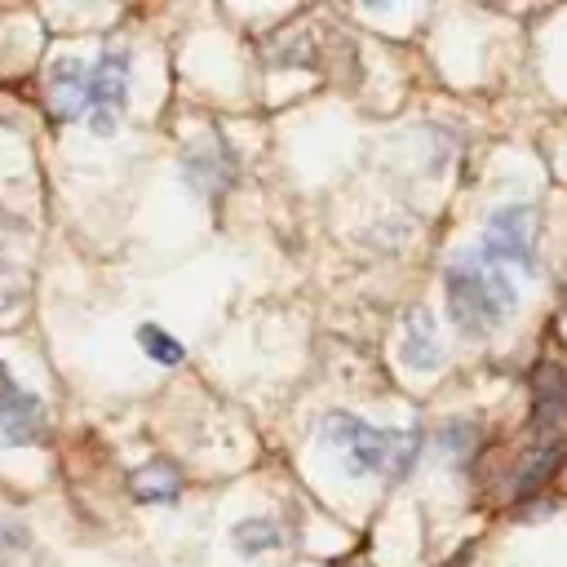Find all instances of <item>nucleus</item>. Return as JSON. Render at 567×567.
Here are the masks:
<instances>
[{
	"label": "nucleus",
	"mask_w": 567,
	"mask_h": 567,
	"mask_svg": "<svg viewBox=\"0 0 567 567\" xmlns=\"http://www.w3.org/2000/svg\"><path fill=\"white\" fill-rule=\"evenodd\" d=\"M567 416V372L554 359H540L532 368V430L536 443L558 439V425Z\"/></svg>",
	"instance_id": "obj_6"
},
{
	"label": "nucleus",
	"mask_w": 567,
	"mask_h": 567,
	"mask_svg": "<svg viewBox=\"0 0 567 567\" xmlns=\"http://www.w3.org/2000/svg\"><path fill=\"white\" fill-rule=\"evenodd\" d=\"M230 545L244 554V558H257L266 549H279L284 545V527L279 518H266V514H248L230 527Z\"/></svg>",
	"instance_id": "obj_12"
},
{
	"label": "nucleus",
	"mask_w": 567,
	"mask_h": 567,
	"mask_svg": "<svg viewBox=\"0 0 567 567\" xmlns=\"http://www.w3.org/2000/svg\"><path fill=\"white\" fill-rule=\"evenodd\" d=\"M137 346H142V354L151 359V363H164V368H177L182 363V341L177 337H168L159 323H142L137 328Z\"/></svg>",
	"instance_id": "obj_13"
},
{
	"label": "nucleus",
	"mask_w": 567,
	"mask_h": 567,
	"mask_svg": "<svg viewBox=\"0 0 567 567\" xmlns=\"http://www.w3.org/2000/svg\"><path fill=\"white\" fill-rule=\"evenodd\" d=\"M443 297L447 315L465 337H487L505 323V315L518 306V292L505 275V266L487 261L478 248L452 257L443 266Z\"/></svg>",
	"instance_id": "obj_1"
},
{
	"label": "nucleus",
	"mask_w": 567,
	"mask_h": 567,
	"mask_svg": "<svg viewBox=\"0 0 567 567\" xmlns=\"http://www.w3.org/2000/svg\"><path fill=\"white\" fill-rule=\"evenodd\" d=\"M439 447L452 452L456 461H465V456L478 447V425H470V421H452V425H443V430H439Z\"/></svg>",
	"instance_id": "obj_14"
},
{
	"label": "nucleus",
	"mask_w": 567,
	"mask_h": 567,
	"mask_svg": "<svg viewBox=\"0 0 567 567\" xmlns=\"http://www.w3.org/2000/svg\"><path fill=\"white\" fill-rule=\"evenodd\" d=\"M44 434H49L44 403L31 390H22L0 363V447H35L44 443Z\"/></svg>",
	"instance_id": "obj_5"
},
{
	"label": "nucleus",
	"mask_w": 567,
	"mask_h": 567,
	"mask_svg": "<svg viewBox=\"0 0 567 567\" xmlns=\"http://www.w3.org/2000/svg\"><path fill=\"white\" fill-rule=\"evenodd\" d=\"M128 66L133 53L128 49H106L93 66H89V97H84V120L93 133H111L128 106Z\"/></svg>",
	"instance_id": "obj_4"
},
{
	"label": "nucleus",
	"mask_w": 567,
	"mask_h": 567,
	"mask_svg": "<svg viewBox=\"0 0 567 567\" xmlns=\"http://www.w3.org/2000/svg\"><path fill=\"white\" fill-rule=\"evenodd\" d=\"M22 301H27V284H22V275H18L9 261H0V319L13 315Z\"/></svg>",
	"instance_id": "obj_15"
},
{
	"label": "nucleus",
	"mask_w": 567,
	"mask_h": 567,
	"mask_svg": "<svg viewBox=\"0 0 567 567\" xmlns=\"http://www.w3.org/2000/svg\"><path fill=\"white\" fill-rule=\"evenodd\" d=\"M128 496L137 505H177L182 496V470L173 461H142L137 470H128Z\"/></svg>",
	"instance_id": "obj_10"
},
{
	"label": "nucleus",
	"mask_w": 567,
	"mask_h": 567,
	"mask_svg": "<svg viewBox=\"0 0 567 567\" xmlns=\"http://www.w3.org/2000/svg\"><path fill=\"white\" fill-rule=\"evenodd\" d=\"M49 89V115L53 120H80L84 115V97H89V62L75 53H62L49 62L44 75Z\"/></svg>",
	"instance_id": "obj_8"
},
{
	"label": "nucleus",
	"mask_w": 567,
	"mask_h": 567,
	"mask_svg": "<svg viewBox=\"0 0 567 567\" xmlns=\"http://www.w3.org/2000/svg\"><path fill=\"white\" fill-rule=\"evenodd\" d=\"M319 434L328 447H337L346 456V474H354V478L377 474V478L399 483L412 474V465L421 456V430L416 425L412 430H381L354 412H328Z\"/></svg>",
	"instance_id": "obj_2"
},
{
	"label": "nucleus",
	"mask_w": 567,
	"mask_h": 567,
	"mask_svg": "<svg viewBox=\"0 0 567 567\" xmlns=\"http://www.w3.org/2000/svg\"><path fill=\"white\" fill-rule=\"evenodd\" d=\"M478 252L496 266L536 270V208L532 204H501L483 226Z\"/></svg>",
	"instance_id": "obj_3"
},
{
	"label": "nucleus",
	"mask_w": 567,
	"mask_h": 567,
	"mask_svg": "<svg viewBox=\"0 0 567 567\" xmlns=\"http://www.w3.org/2000/svg\"><path fill=\"white\" fill-rule=\"evenodd\" d=\"M399 359L412 372H439L443 368V341H439V323L430 310H408L403 315V332H399Z\"/></svg>",
	"instance_id": "obj_9"
},
{
	"label": "nucleus",
	"mask_w": 567,
	"mask_h": 567,
	"mask_svg": "<svg viewBox=\"0 0 567 567\" xmlns=\"http://www.w3.org/2000/svg\"><path fill=\"white\" fill-rule=\"evenodd\" d=\"M563 456H567V443H563V439H545V443H536V447L518 461V474H514V501H532V496L558 474Z\"/></svg>",
	"instance_id": "obj_11"
},
{
	"label": "nucleus",
	"mask_w": 567,
	"mask_h": 567,
	"mask_svg": "<svg viewBox=\"0 0 567 567\" xmlns=\"http://www.w3.org/2000/svg\"><path fill=\"white\" fill-rule=\"evenodd\" d=\"M182 173H186V182H190L195 195L213 199V195H221V190L230 186L235 155L226 151V142H221L217 133H208L204 142H195V146L182 155Z\"/></svg>",
	"instance_id": "obj_7"
}]
</instances>
